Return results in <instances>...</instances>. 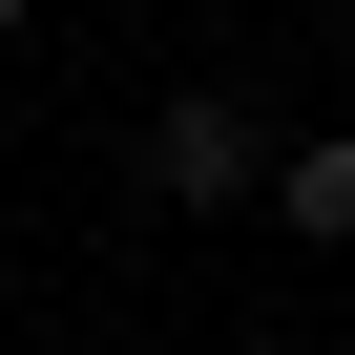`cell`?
Listing matches in <instances>:
<instances>
[{"label":"cell","mask_w":355,"mask_h":355,"mask_svg":"<svg viewBox=\"0 0 355 355\" xmlns=\"http://www.w3.org/2000/svg\"><path fill=\"white\" fill-rule=\"evenodd\" d=\"M146 189H167V209H230V189H272V125H251L230 84H167V105H146Z\"/></svg>","instance_id":"1"},{"label":"cell","mask_w":355,"mask_h":355,"mask_svg":"<svg viewBox=\"0 0 355 355\" xmlns=\"http://www.w3.org/2000/svg\"><path fill=\"white\" fill-rule=\"evenodd\" d=\"M272 209H293L313 251H355V125H313V146H272Z\"/></svg>","instance_id":"2"}]
</instances>
